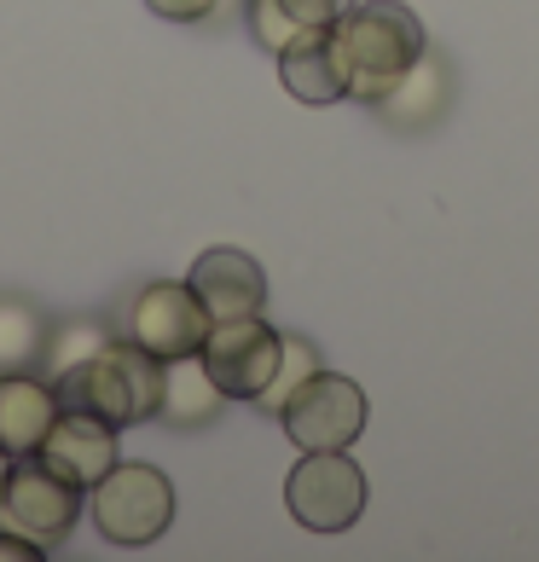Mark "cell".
Segmentation results:
<instances>
[{
	"label": "cell",
	"mask_w": 539,
	"mask_h": 562,
	"mask_svg": "<svg viewBox=\"0 0 539 562\" xmlns=\"http://www.w3.org/2000/svg\"><path fill=\"white\" fill-rule=\"evenodd\" d=\"M53 394H58V412H93L116 429L157 418L162 406V360L145 353L134 337L105 342L88 360H76L65 371H53Z\"/></svg>",
	"instance_id": "cell-1"
},
{
	"label": "cell",
	"mask_w": 539,
	"mask_h": 562,
	"mask_svg": "<svg viewBox=\"0 0 539 562\" xmlns=\"http://www.w3.org/2000/svg\"><path fill=\"white\" fill-rule=\"evenodd\" d=\"M337 47H343V65H348V99L378 105V99L429 53V41H424L418 12L401 7V0H355V7L337 18Z\"/></svg>",
	"instance_id": "cell-2"
},
{
	"label": "cell",
	"mask_w": 539,
	"mask_h": 562,
	"mask_svg": "<svg viewBox=\"0 0 539 562\" xmlns=\"http://www.w3.org/2000/svg\"><path fill=\"white\" fill-rule=\"evenodd\" d=\"M88 516L111 546H157L175 522V487L151 464H116L88 487Z\"/></svg>",
	"instance_id": "cell-3"
},
{
	"label": "cell",
	"mask_w": 539,
	"mask_h": 562,
	"mask_svg": "<svg viewBox=\"0 0 539 562\" xmlns=\"http://www.w3.org/2000/svg\"><path fill=\"white\" fill-rule=\"evenodd\" d=\"M88 510V487L70 482L58 464H47L41 452L12 458L7 493H0V528L35 539L41 551H53L58 539L76 528V516Z\"/></svg>",
	"instance_id": "cell-4"
},
{
	"label": "cell",
	"mask_w": 539,
	"mask_h": 562,
	"mask_svg": "<svg viewBox=\"0 0 539 562\" xmlns=\"http://www.w3.org/2000/svg\"><path fill=\"white\" fill-rule=\"evenodd\" d=\"M284 435L302 452H348L366 429V389L355 378H337V371H314L279 412Z\"/></svg>",
	"instance_id": "cell-5"
},
{
	"label": "cell",
	"mask_w": 539,
	"mask_h": 562,
	"mask_svg": "<svg viewBox=\"0 0 539 562\" xmlns=\"http://www.w3.org/2000/svg\"><path fill=\"white\" fill-rule=\"evenodd\" d=\"M284 505L307 533H348L366 510V470L348 452H302L284 482Z\"/></svg>",
	"instance_id": "cell-6"
},
{
	"label": "cell",
	"mask_w": 539,
	"mask_h": 562,
	"mask_svg": "<svg viewBox=\"0 0 539 562\" xmlns=\"http://www.w3.org/2000/svg\"><path fill=\"white\" fill-rule=\"evenodd\" d=\"M198 360H203V371L215 378V389L226 394V401H256V394L267 389V378H273V366H279V330L261 314L215 319L203 348H198Z\"/></svg>",
	"instance_id": "cell-7"
},
{
	"label": "cell",
	"mask_w": 539,
	"mask_h": 562,
	"mask_svg": "<svg viewBox=\"0 0 539 562\" xmlns=\"http://www.w3.org/2000/svg\"><path fill=\"white\" fill-rule=\"evenodd\" d=\"M210 314H203L198 290L186 279H162V284H145L134 307H128V337L157 353V360H186V353H198L203 337H210Z\"/></svg>",
	"instance_id": "cell-8"
},
{
	"label": "cell",
	"mask_w": 539,
	"mask_h": 562,
	"mask_svg": "<svg viewBox=\"0 0 539 562\" xmlns=\"http://www.w3.org/2000/svg\"><path fill=\"white\" fill-rule=\"evenodd\" d=\"M186 284L198 290L203 314L210 319H244V314H261L267 307V273L250 249H233V244H215L192 261Z\"/></svg>",
	"instance_id": "cell-9"
},
{
	"label": "cell",
	"mask_w": 539,
	"mask_h": 562,
	"mask_svg": "<svg viewBox=\"0 0 539 562\" xmlns=\"http://www.w3.org/2000/svg\"><path fill=\"white\" fill-rule=\"evenodd\" d=\"M279 81L302 105H337V99H348V65L337 47V24L290 35V47L279 53Z\"/></svg>",
	"instance_id": "cell-10"
},
{
	"label": "cell",
	"mask_w": 539,
	"mask_h": 562,
	"mask_svg": "<svg viewBox=\"0 0 539 562\" xmlns=\"http://www.w3.org/2000/svg\"><path fill=\"white\" fill-rule=\"evenodd\" d=\"M116 435L122 429L105 424V418H93V412H58L53 429H47V441H41V458L58 464L70 482L93 487L99 475L116 464Z\"/></svg>",
	"instance_id": "cell-11"
},
{
	"label": "cell",
	"mask_w": 539,
	"mask_h": 562,
	"mask_svg": "<svg viewBox=\"0 0 539 562\" xmlns=\"http://www.w3.org/2000/svg\"><path fill=\"white\" fill-rule=\"evenodd\" d=\"M53 418H58L53 383L24 378V371H0V452H7V458L41 452Z\"/></svg>",
	"instance_id": "cell-12"
},
{
	"label": "cell",
	"mask_w": 539,
	"mask_h": 562,
	"mask_svg": "<svg viewBox=\"0 0 539 562\" xmlns=\"http://www.w3.org/2000/svg\"><path fill=\"white\" fill-rule=\"evenodd\" d=\"M447 105H452V76H447L441 58L424 53L418 65H412L371 111H378L389 128H435V122L447 116Z\"/></svg>",
	"instance_id": "cell-13"
},
{
	"label": "cell",
	"mask_w": 539,
	"mask_h": 562,
	"mask_svg": "<svg viewBox=\"0 0 539 562\" xmlns=\"http://www.w3.org/2000/svg\"><path fill=\"white\" fill-rule=\"evenodd\" d=\"M221 401H226V394L215 389V378L203 371L198 353H186V360H162V406H157V418L192 429V424H210L221 412Z\"/></svg>",
	"instance_id": "cell-14"
},
{
	"label": "cell",
	"mask_w": 539,
	"mask_h": 562,
	"mask_svg": "<svg viewBox=\"0 0 539 562\" xmlns=\"http://www.w3.org/2000/svg\"><path fill=\"white\" fill-rule=\"evenodd\" d=\"M314 371H319V348L307 342V337H284V330H279V366H273V378H267V389L256 394V406L279 418L284 401H290V394H296L307 378H314Z\"/></svg>",
	"instance_id": "cell-15"
},
{
	"label": "cell",
	"mask_w": 539,
	"mask_h": 562,
	"mask_svg": "<svg viewBox=\"0 0 539 562\" xmlns=\"http://www.w3.org/2000/svg\"><path fill=\"white\" fill-rule=\"evenodd\" d=\"M41 348H47V325H41V314L30 302L0 296V371H24Z\"/></svg>",
	"instance_id": "cell-16"
},
{
	"label": "cell",
	"mask_w": 539,
	"mask_h": 562,
	"mask_svg": "<svg viewBox=\"0 0 539 562\" xmlns=\"http://www.w3.org/2000/svg\"><path fill=\"white\" fill-rule=\"evenodd\" d=\"M111 337L99 325H88V319H76V325H58L53 330V348H41V353H53V371H65V366H76V360H88V353H99Z\"/></svg>",
	"instance_id": "cell-17"
},
{
	"label": "cell",
	"mask_w": 539,
	"mask_h": 562,
	"mask_svg": "<svg viewBox=\"0 0 539 562\" xmlns=\"http://www.w3.org/2000/svg\"><path fill=\"white\" fill-rule=\"evenodd\" d=\"M296 30H302V24H296V18H290V12L279 7V0H250V35L261 41L267 53H284Z\"/></svg>",
	"instance_id": "cell-18"
},
{
	"label": "cell",
	"mask_w": 539,
	"mask_h": 562,
	"mask_svg": "<svg viewBox=\"0 0 539 562\" xmlns=\"http://www.w3.org/2000/svg\"><path fill=\"white\" fill-rule=\"evenodd\" d=\"M279 7L296 18L302 30H330L348 7H355V0H279Z\"/></svg>",
	"instance_id": "cell-19"
},
{
	"label": "cell",
	"mask_w": 539,
	"mask_h": 562,
	"mask_svg": "<svg viewBox=\"0 0 539 562\" xmlns=\"http://www.w3.org/2000/svg\"><path fill=\"white\" fill-rule=\"evenodd\" d=\"M145 7H151L157 18H169V24H203L221 0H145Z\"/></svg>",
	"instance_id": "cell-20"
},
{
	"label": "cell",
	"mask_w": 539,
	"mask_h": 562,
	"mask_svg": "<svg viewBox=\"0 0 539 562\" xmlns=\"http://www.w3.org/2000/svg\"><path fill=\"white\" fill-rule=\"evenodd\" d=\"M0 562H47V551H41L35 539H24V533L0 528Z\"/></svg>",
	"instance_id": "cell-21"
},
{
	"label": "cell",
	"mask_w": 539,
	"mask_h": 562,
	"mask_svg": "<svg viewBox=\"0 0 539 562\" xmlns=\"http://www.w3.org/2000/svg\"><path fill=\"white\" fill-rule=\"evenodd\" d=\"M7 470H12V458H7V452H0V493H7Z\"/></svg>",
	"instance_id": "cell-22"
}]
</instances>
